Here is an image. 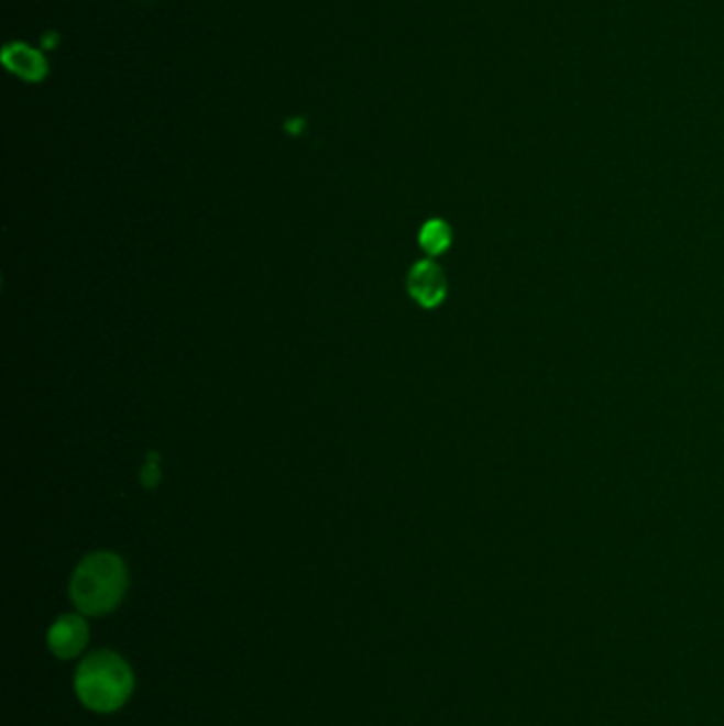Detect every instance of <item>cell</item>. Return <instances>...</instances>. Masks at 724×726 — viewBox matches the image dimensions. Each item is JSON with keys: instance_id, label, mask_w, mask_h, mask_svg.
I'll return each mask as SVG.
<instances>
[{"instance_id": "6da1fadb", "label": "cell", "mask_w": 724, "mask_h": 726, "mask_svg": "<svg viewBox=\"0 0 724 726\" xmlns=\"http://www.w3.org/2000/svg\"><path fill=\"white\" fill-rule=\"evenodd\" d=\"M128 591L125 563L113 552L86 557L70 580V600L86 616H105L120 605Z\"/></svg>"}, {"instance_id": "7a4b0ae2", "label": "cell", "mask_w": 724, "mask_h": 726, "mask_svg": "<svg viewBox=\"0 0 724 726\" xmlns=\"http://www.w3.org/2000/svg\"><path fill=\"white\" fill-rule=\"evenodd\" d=\"M132 669L116 652H94L81 661L75 675L79 701L98 714H111L132 695Z\"/></svg>"}, {"instance_id": "277c9868", "label": "cell", "mask_w": 724, "mask_h": 726, "mask_svg": "<svg viewBox=\"0 0 724 726\" xmlns=\"http://www.w3.org/2000/svg\"><path fill=\"white\" fill-rule=\"evenodd\" d=\"M408 292L423 308H436L447 298L445 271L431 260L415 264L408 274Z\"/></svg>"}, {"instance_id": "8992f818", "label": "cell", "mask_w": 724, "mask_h": 726, "mask_svg": "<svg viewBox=\"0 0 724 726\" xmlns=\"http://www.w3.org/2000/svg\"><path fill=\"white\" fill-rule=\"evenodd\" d=\"M419 242H421L423 249L429 253V255H440L445 253L451 242H453V232H451V226L442 219H431L423 226L421 234H419Z\"/></svg>"}, {"instance_id": "3957f363", "label": "cell", "mask_w": 724, "mask_h": 726, "mask_svg": "<svg viewBox=\"0 0 724 726\" xmlns=\"http://www.w3.org/2000/svg\"><path fill=\"white\" fill-rule=\"evenodd\" d=\"M88 641H90L88 623L75 614L61 616L47 634V646L58 659H75L77 654L84 652Z\"/></svg>"}, {"instance_id": "5b68a950", "label": "cell", "mask_w": 724, "mask_h": 726, "mask_svg": "<svg viewBox=\"0 0 724 726\" xmlns=\"http://www.w3.org/2000/svg\"><path fill=\"white\" fill-rule=\"evenodd\" d=\"M2 62L13 75H18L20 79H24L29 84H36V81L45 79L47 70H50L45 56L26 43L4 45Z\"/></svg>"}]
</instances>
